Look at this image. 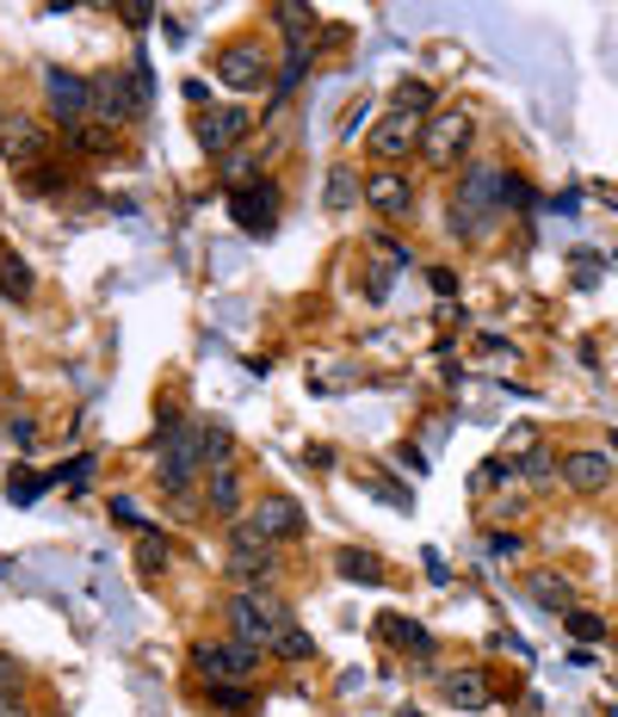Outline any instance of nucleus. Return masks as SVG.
Masks as SVG:
<instances>
[{
    "label": "nucleus",
    "instance_id": "nucleus-32",
    "mask_svg": "<svg viewBox=\"0 0 618 717\" xmlns=\"http://www.w3.org/2000/svg\"><path fill=\"white\" fill-rule=\"evenodd\" d=\"M25 192H37V198L69 192V168H50V161H44V168H32V173H25Z\"/></svg>",
    "mask_w": 618,
    "mask_h": 717
},
{
    "label": "nucleus",
    "instance_id": "nucleus-29",
    "mask_svg": "<svg viewBox=\"0 0 618 717\" xmlns=\"http://www.w3.org/2000/svg\"><path fill=\"white\" fill-rule=\"evenodd\" d=\"M273 656H278V662H309V656H316V637H309L304 625H285L278 644H273Z\"/></svg>",
    "mask_w": 618,
    "mask_h": 717
},
{
    "label": "nucleus",
    "instance_id": "nucleus-5",
    "mask_svg": "<svg viewBox=\"0 0 618 717\" xmlns=\"http://www.w3.org/2000/svg\"><path fill=\"white\" fill-rule=\"evenodd\" d=\"M161 452V489L168 496H186L192 477H205V445H198V421H180L168 440L154 445Z\"/></svg>",
    "mask_w": 618,
    "mask_h": 717
},
{
    "label": "nucleus",
    "instance_id": "nucleus-8",
    "mask_svg": "<svg viewBox=\"0 0 618 717\" xmlns=\"http://www.w3.org/2000/svg\"><path fill=\"white\" fill-rule=\"evenodd\" d=\"M229 576L248 581V588H266V581L278 576V545H266L248 520L229 526Z\"/></svg>",
    "mask_w": 618,
    "mask_h": 717
},
{
    "label": "nucleus",
    "instance_id": "nucleus-4",
    "mask_svg": "<svg viewBox=\"0 0 618 717\" xmlns=\"http://www.w3.org/2000/svg\"><path fill=\"white\" fill-rule=\"evenodd\" d=\"M192 674L248 686V681H260V649L236 644V637H217V644H210V637H198V644H192Z\"/></svg>",
    "mask_w": 618,
    "mask_h": 717
},
{
    "label": "nucleus",
    "instance_id": "nucleus-26",
    "mask_svg": "<svg viewBox=\"0 0 618 717\" xmlns=\"http://www.w3.org/2000/svg\"><path fill=\"white\" fill-rule=\"evenodd\" d=\"M563 631L575 637V644H606V637H613V631H606V618L587 613V606H569V613H563Z\"/></svg>",
    "mask_w": 618,
    "mask_h": 717
},
{
    "label": "nucleus",
    "instance_id": "nucleus-40",
    "mask_svg": "<svg viewBox=\"0 0 618 717\" xmlns=\"http://www.w3.org/2000/svg\"><path fill=\"white\" fill-rule=\"evenodd\" d=\"M0 699H19V662L0 656Z\"/></svg>",
    "mask_w": 618,
    "mask_h": 717
},
{
    "label": "nucleus",
    "instance_id": "nucleus-34",
    "mask_svg": "<svg viewBox=\"0 0 618 717\" xmlns=\"http://www.w3.org/2000/svg\"><path fill=\"white\" fill-rule=\"evenodd\" d=\"M390 278H396V260H371V266H365V297L384 304V297H390Z\"/></svg>",
    "mask_w": 618,
    "mask_h": 717
},
{
    "label": "nucleus",
    "instance_id": "nucleus-23",
    "mask_svg": "<svg viewBox=\"0 0 618 717\" xmlns=\"http://www.w3.org/2000/svg\"><path fill=\"white\" fill-rule=\"evenodd\" d=\"M359 198H365L359 173H353V168H346V161H341V168L328 173V186H322V205H328V210H353V205H359Z\"/></svg>",
    "mask_w": 618,
    "mask_h": 717
},
{
    "label": "nucleus",
    "instance_id": "nucleus-3",
    "mask_svg": "<svg viewBox=\"0 0 618 717\" xmlns=\"http://www.w3.org/2000/svg\"><path fill=\"white\" fill-rule=\"evenodd\" d=\"M470 143H477V130H470V118L464 112H433L427 124H421V161H427L433 173H458V161L470 155Z\"/></svg>",
    "mask_w": 618,
    "mask_h": 717
},
{
    "label": "nucleus",
    "instance_id": "nucleus-12",
    "mask_svg": "<svg viewBox=\"0 0 618 717\" xmlns=\"http://www.w3.org/2000/svg\"><path fill=\"white\" fill-rule=\"evenodd\" d=\"M44 105H50V118H62V130L93 118V93H87V81L69 69H44Z\"/></svg>",
    "mask_w": 618,
    "mask_h": 717
},
{
    "label": "nucleus",
    "instance_id": "nucleus-14",
    "mask_svg": "<svg viewBox=\"0 0 618 717\" xmlns=\"http://www.w3.org/2000/svg\"><path fill=\"white\" fill-rule=\"evenodd\" d=\"M371 161L378 168H402L414 149H421V118H402V112H390V118H378L371 124Z\"/></svg>",
    "mask_w": 618,
    "mask_h": 717
},
{
    "label": "nucleus",
    "instance_id": "nucleus-38",
    "mask_svg": "<svg viewBox=\"0 0 618 717\" xmlns=\"http://www.w3.org/2000/svg\"><path fill=\"white\" fill-rule=\"evenodd\" d=\"M507 205H514V210H533V205H538V192L526 186L519 173H507Z\"/></svg>",
    "mask_w": 618,
    "mask_h": 717
},
{
    "label": "nucleus",
    "instance_id": "nucleus-13",
    "mask_svg": "<svg viewBox=\"0 0 618 717\" xmlns=\"http://www.w3.org/2000/svg\"><path fill=\"white\" fill-rule=\"evenodd\" d=\"M0 155H7L19 173L44 168V155H50V124H44V118H13V124H0Z\"/></svg>",
    "mask_w": 618,
    "mask_h": 717
},
{
    "label": "nucleus",
    "instance_id": "nucleus-31",
    "mask_svg": "<svg viewBox=\"0 0 618 717\" xmlns=\"http://www.w3.org/2000/svg\"><path fill=\"white\" fill-rule=\"evenodd\" d=\"M260 180V161L248 149H236V155H224V186L229 192H241V186H254Z\"/></svg>",
    "mask_w": 618,
    "mask_h": 717
},
{
    "label": "nucleus",
    "instance_id": "nucleus-20",
    "mask_svg": "<svg viewBox=\"0 0 618 717\" xmlns=\"http://www.w3.org/2000/svg\"><path fill=\"white\" fill-rule=\"evenodd\" d=\"M526 594H533L545 613H569V606H575V588H569V576H557V569H533V576H526Z\"/></svg>",
    "mask_w": 618,
    "mask_h": 717
},
{
    "label": "nucleus",
    "instance_id": "nucleus-45",
    "mask_svg": "<svg viewBox=\"0 0 618 717\" xmlns=\"http://www.w3.org/2000/svg\"><path fill=\"white\" fill-rule=\"evenodd\" d=\"M112 513H118L124 526H142V513H137V508H130V501H124V496H118V501H112Z\"/></svg>",
    "mask_w": 618,
    "mask_h": 717
},
{
    "label": "nucleus",
    "instance_id": "nucleus-9",
    "mask_svg": "<svg viewBox=\"0 0 618 717\" xmlns=\"http://www.w3.org/2000/svg\"><path fill=\"white\" fill-rule=\"evenodd\" d=\"M87 93H93V124H137L142 118V100L137 87H130V75H93L87 81Z\"/></svg>",
    "mask_w": 618,
    "mask_h": 717
},
{
    "label": "nucleus",
    "instance_id": "nucleus-44",
    "mask_svg": "<svg viewBox=\"0 0 618 717\" xmlns=\"http://www.w3.org/2000/svg\"><path fill=\"white\" fill-rule=\"evenodd\" d=\"M489 550H495V557H519V538H514V532H495V538H489Z\"/></svg>",
    "mask_w": 618,
    "mask_h": 717
},
{
    "label": "nucleus",
    "instance_id": "nucleus-25",
    "mask_svg": "<svg viewBox=\"0 0 618 717\" xmlns=\"http://www.w3.org/2000/svg\"><path fill=\"white\" fill-rule=\"evenodd\" d=\"M198 445H205V464H210V470L236 458V433H229L224 421H198Z\"/></svg>",
    "mask_w": 618,
    "mask_h": 717
},
{
    "label": "nucleus",
    "instance_id": "nucleus-15",
    "mask_svg": "<svg viewBox=\"0 0 618 717\" xmlns=\"http://www.w3.org/2000/svg\"><path fill=\"white\" fill-rule=\"evenodd\" d=\"M365 205L378 210V217L402 223L414 217V180L402 168H378V173H365Z\"/></svg>",
    "mask_w": 618,
    "mask_h": 717
},
{
    "label": "nucleus",
    "instance_id": "nucleus-11",
    "mask_svg": "<svg viewBox=\"0 0 618 717\" xmlns=\"http://www.w3.org/2000/svg\"><path fill=\"white\" fill-rule=\"evenodd\" d=\"M248 130H254V118L241 112V105H210V112H198V149L205 155H236L241 143H248Z\"/></svg>",
    "mask_w": 618,
    "mask_h": 717
},
{
    "label": "nucleus",
    "instance_id": "nucleus-16",
    "mask_svg": "<svg viewBox=\"0 0 618 717\" xmlns=\"http://www.w3.org/2000/svg\"><path fill=\"white\" fill-rule=\"evenodd\" d=\"M229 217H236L248 236H266V229L278 223V186H273V180H260V186L229 192Z\"/></svg>",
    "mask_w": 618,
    "mask_h": 717
},
{
    "label": "nucleus",
    "instance_id": "nucleus-21",
    "mask_svg": "<svg viewBox=\"0 0 618 717\" xmlns=\"http://www.w3.org/2000/svg\"><path fill=\"white\" fill-rule=\"evenodd\" d=\"M378 631H384V644H396V649H409V656H433V637L414 625L409 613H384L378 618Z\"/></svg>",
    "mask_w": 618,
    "mask_h": 717
},
{
    "label": "nucleus",
    "instance_id": "nucleus-28",
    "mask_svg": "<svg viewBox=\"0 0 618 717\" xmlns=\"http://www.w3.org/2000/svg\"><path fill=\"white\" fill-rule=\"evenodd\" d=\"M205 699L217 705V712H254V693L236 681H205Z\"/></svg>",
    "mask_w": 618,
    "mask_h": 717
},
{
    "label": "nucleus",
    "instance_id": "nucleus-35",
    "mask_svg": "<svg viewBox=\"0 0 618 717\" xmlns=\"http://www.w3.org/2000/svg\"><path fill=\"white\" fill-rule=\"evenodd\" d=\"M507 477H514V464H507V458H489V464H477V477H470V489H477V496H489V489H501Z\"/></svg>",
    "mask_w": 618,
    "mask_h": 717
},
{
    "label": "nucleus",
    "instance_id": "nucleus-30",
    "mask_svg": "<svg viewBox=\"0 0 618 717\" xmlns=\"http://www.w3.org/2000/svg\"><path fill=\"white\" fill-rule=\"evenodd\" d=\"M161 569H168V538L142 532V538H137V576H142V581H154Z\"/></svg>",
    "mask_w": 618,
    "mask_h": 717
},
{
    "label": "nucleus",
    "instance_id": "nucleus-42",
    "mask_svg": "<svg viewBox=\"0 0 618 717\" xmlns=\"http://www.w3.org/2000/svg\"><path fill=\"white\" fill-rule=\"evenodd\" d=\"M365 118H371V105H353V112H346V124H341V143H353L365 130Z\"/></svg>",
    "mask_w": 618,
    "mask_h": 717
},
{
    "label": "nucleus",
    "instance_id": "nucleus-24",
    "mask_svg": "<svg viewBox=\"0 0 618 717\" xmlns=\"http://www.w3.org/2000/svg\"><path fill=\"white\" fill-rule=\"evenodd\" d=\"M390 112L427 124L433 118V81H402V87H396V100H390Z\"/></svg>",
    "mask_w": 618,
    "mask_h": 717
},
{
    "label": "nucleus",
    "instance_id": "nucleus-27",
    "mask_svg": "<svg viewBox=\"0 0 618 717\" xmlns=\"http://www.w3.org/2000/svg\"><path fill=\"white\" fill-rule=\"evenodd\" d=\"M0 297H13V304L32 297V266H25L19 254H0Z\"/></svg>",
    "mask_w": 618,
    "mask_h": 717
},
{
    "label": "nucleus",
    "instance_id": "nucleus-36",
    "mask_svg": "<svg viewBox=\"0 0 618 717\" xmlns=\"http://www.w3.org/2000/svg\"><path fill=\"white\" fill-rule=\"evenodd\" d=\"M13 477L19 482H7V496H13V501H37L44 489H50V477H32V470H13Z\"/></svg>",
    "mask_w": 618,
    "mask_h": 717
},
{
    "label": "nucleus",
    "instance_id": "nucleus-17",
    "mask_svg": "<svg viewBox=\"0 0 618 717\" xmlns=\"http://www.w3.org/2000/svg\"><path fill=\"white\" fill-rule=\"evenodd\" d=\"M439 699L458 705V712H482V705H495L489 668H458V674H439Z\"/></svg>",
    "mask_w": 618,
    "mask_h": 717
},
{
    "label": "nucleus",
    "instance_id": "nucleus-18",
    "mask_svg": "<svg viewBox=\"0 0 618 717\" xmlns=\"http://www.w3.org/2000/svg\"><path fill=\"white\" fill-rule=\"evenodd\" d=\"M334 576H341V581H359V588H384V581H390V576H384V557H378V550H359V545H341V550H334Z\"/></svg>",
    "mask_w": 618,
    "mask_h": 717
},
{
    "label": "nucleus",
    "instance_id": "nucleus-2",
    "mask_svg": "<svg viewBox=\"0 0 618 717\" xmlns=\"http://www.w3.org/2000/svg\"><path fill=\"white\" fill-rule=\"evenodd\" d=\"M224 618H229V637H236V644H248V649L266 656V649L278 644V631L291 625V606L273 600L266 588H241V594H229V613Z\"/></svg>",
    "mask_w": 618,
    "mask_h": 717
},
{
    "label": "nucleus",
    "instance_id": "nucleus-6",
    "mask_svg": "<svg viewBox=\"0 0 618 717\" xmlns=\"http://www.w3.org/2000/svg\"><path fill=\"white\" fill-rule=\"evenodd\" d=\"M217 81L229 93H260V87H273V62H266V44L260 37H236L217 50Z\"/></svg>",
    "mask_w": 618,
    "mask_h": 717
},
{
    "label": "nucleus",
    "instance_id": "nucleus-19",
    "mask_svg": "<svg viewBox=\"0 0 618 717\" xmlns=\"http://www.w3.org/2000/svg\"><path fill=\"white\" fill-rule=\"evenodd\" d=\"M205 508L217 513V520H236L241 513V470L236 464H217L205 477Z\"/></svg>",
    "mask_w": 618,
    "mask_h": 717
},
{
    "label": "nucleus",
    "instance_id": "nucleus-47",
    "mask_svg": "<svg viewBox=\"0 0 618 717\" xmlns=\"http://www.w3.org/2000/svg\"><path fill=\"white\" fill-rule=\"evenodd\" d=\"M0 124H7V118H0Z\"/></svg>",
    "mask_w": 618,
    "mask_h": 717
},
{
    "label": "nucleus",
    "instance_id": "nucleus-37",
    "mask_svg": "<svg viewBox=\"0 0 618 717\" xmlns=\"http://www.w3.org/2000/svg\"><path fill=\"white\" fill-rule=\"evenodd\" d=\"M130 87H137L142 112H149V100H154V69H149V62H142V56H137V62H130Z\"/></svg>",
    "mask_w": 618,
    "mask_h": 717
},
{
    "label": "nucleus",
    "instance_id": "nucleus-43",
    "mask_svg": "<svg viewBox=\"0 0 618 717\" xmlns=\"http://www.w3.org/2000/svg\"><path fill=\"white\" fill-rule=\"evenodd\" d=\"M433 291H439V297H451V291H458V273H451V266H433Z\"/></svg>",
    "mask_w": 618,
    "mask_h": 717
},
{
    "label": "nucleus",
    "instance_id": "nucleus-1",
    "mask_svg": "<svg viewBox=\"0 0 618 717\" xmlns=\"http://www.w3.org/2000/svg\"><path fill=\"white\" fill-rule=\"evenodd\" d=\"M501 210H507V168H495V161L464 168L458 192H451V236L489 241L495 236V223H501Z\"/></svg>",
    "mask_w": 618,
    "mask_h": 717
},
{
    "label": "nucleus",
    "instance_id": "nucleus-46",
    "mask_svg": "<svg viewBox=\"0 0 618 717\" xmlns=\"http://www.w3.org/2000/svg\"><path fill=\"white\" fill-rule=\"evenodd\" d=\"M0 717H32V705H25V699H0Z\"/></svg>",
    "mask_w": 618,
    "mask_h": 717
},
{
    "label": "nucleus",
    "instance_id": "nucleus-33",
    "mask_svg": "<svg viewBox=\"0 0 618 717\" xmlns=\"http://www.w3.org/2000/svg\"><path fill=\"white\" fill-rule=\"evenodd\" d=\"M519 477L533 482V489H545V482H557V458H550L545 445H533V452H526V464H519Z\"/></svg>",
    "mask_w": 618,
    "mask_h": 717
},
{
    "label": "nucleus",
    "instance_id": "nucleus-41",
    "mask_svg": "<svg viewBox=\"0 0 618 717\" xmlns=\"http://www.w3.org/2000/svg\"><path fill=\"white\" fill-rule=\"evenodd\" d=\"M7 433H13L19 445H32V440H37V414H13V421H7Z\"/></svg>",
    "mask_w": 618,
    "mask_h": 717
},
{
    "label": "nucleus",
    "instance_id": "nucleus-22",
    "mask_svg": "<svg viewBox=\"0 0 618 717\" xmlns=\"http://www.w3.org/2000/svg\"><path fill=\"white\" fill-rule=\"evenodd\" d=\"M62 143H69L75 155H118V130L112 124H75V130H62Z\"/></svg>",
    "mask_w": 618,
    "mask_h": 717
},
{
    "label": "nucleus",
    "instance_id": "nucleus-10",
    "mask_svg": "<svg viewBox=\"0 0 618 717\" xmlns=\"http://www.w3.org/2000/svg\"><path fill=\"white\" fill-rule=\"evenodd\" d=\"M563 489L569 496H582V501H594V496H606V482L618 477V464H613V452H594V445H582V452H563Z\"/></svg>",
    "mask_w": 618,
    "mask_h": 717
},
{
    "label": "nucleus",
    "instance_id": "nucleus-7",
    "mask_svg": "<svg viewBox=\"0 0 618 717\" xmlns=\"http://www.w3.org/2000/svg\"><path fill=\"white\" fill-rule=\"evenodd\" d=\"M241 520H248V526H254L266 545H297V538L309 532L304 501H297V496H278V489H273V496H260L254 508L241 513Z\"/></svg>",
    "mask_w": 618,
    "mask_h": 717
},
{
    "label": "nucleus",
    "instance_id": "nucleus-39",
    "mask_svg": "<svg viewBox=\"0 0 618 717\" xmlns=\"http://www.w3.org/2000/svg\"><path fill=\"white\" fill-rule=\"evenodd\" d=\"M118 19L130 25V32H149V25H154V7H142V0H130V7H118Z\"/></svg>",
    "mask_w": 618,
    "mask_h": 717
}]
</instances>
